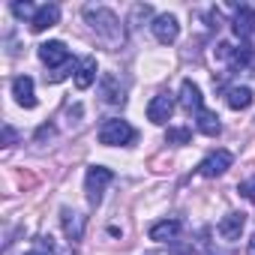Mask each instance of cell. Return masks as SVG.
<instances>
[{"mask_svg": "<svg viewBox=\"0 0 255 255\" xmlns=\"http://www.w3.org/2000/svg\"><path fill=\"white\" fill-rule=\"evenodd\" d=\"M84 18L87 24L96 30L99 39H105L108 45H120L123 42V27H120V18L105 9V6H84Z\"/></svg>", "mask_w": 255, "mask_h": 255, "instance_id": "cell-1", "label": "cell"}, {"mask_svg": "<svg viewBox=\"0 0 255 255\" xmlns=\"http://www.w3.org/2000/svg\"><path fill=\"white\" fill-rule=\"evenodd\" d=\"M135 135H138V132H135L126 120H120V117H111V120H105V123L99 126V144H105V147L132 144Z\"/></svg>", "mask_w": 255, "mask_h": 255, "instance_id": "cell-2", "label": "cell"}, {"mask_svg": "<svg viewBox=\"0 0 255 255\" xmlns=\"http://www.w3.org/2000/svg\"><path fill=\"white\" fill-rule=\"evenodd\" d=\"M114 180V171L105 168V165H90L87 168V177H84V192H87V201L90 204H99L102 201V192L105 186Z\"/></svg>", "mask_w": 255, "mask_h": 255, "instance_id": "cell-3", "label": "cell"}, {"mask_svg": "<svg viewBox=\"0 0 255 255\" xmlns=\"http://www.w3.org/2000/svg\"><path fill=\"white\" fill-rule=\"evenodd\" d=\"M171 114H174V99H171V93H156V96L150 99V105H147V120L156 123V126H165V123L171 120Z\"/></svg>", "mask_w": 255, "mask_h": 255, "instance_id": "cell-4", "label": "cell"}, {"mask_svg": "<svg viewBox=\"0 0 255 255\" xmlns=\"http://www.w3.org/2000/svg\"><path fill=\"white\" fill-rule=\"evenodd\" d=\"M231 162H234V153H231V150H213V153L198 165V174H201V177H219V174H225V171L231 168Z\"/></svg>", "mask_w": 255, "mask_h": 255, "instance_id": "cell-5", "label": "cell"}, {"mask_svg": "<svg viewBox=\"0 0 255 255\" xmlns=\"http://www.w3.org/2000/svg\"><path fill=\"white\" fill-rule=\"evenodd\" d=\"M153 36H156V42H162V45H171V42H177V36H180V21L174 18V15H156L153 18Z\"/></svg>", "mask_w": 255, "mask_h": 255, "instance_id": "cell-6", "label": "cell"}, {"mask_svg": "<svg viewBox=\"0 0 255 255\" xmlns=\"http://www.w3.org/2000/svg\"><path fill=\"white\" fill-rule=\"evenodd\" d=\"M39 60L45 63V66H66L69 63V48L60 42V39H51V42H42L39 45Z\"/></svg>", "mask_w": 255, "mask_h": 255, "instance_id": "cell-7", "label": "cell"}, {"mask_svg": "<svg viewBox=\"0 0 255 255\" xmlns=\"http://www.w3.org/2000/svg\"><path fill=\"white\" fill-rule=\"evenodd\" d=\"M99 96H102L105 105H123V102H126V90H123L120 78L111 75V72L102 75V81H99Z\"/></svg>", "mask_w": 255, "mask_h": 255, "instance_id": "cell-8", "label": "cell"}, {"mask_svg": "<svg viewBox=\"0 0 255 255\" xmlns=\"http://www.w3.org/2000/svg\"><path fill=\"white\" fill-rule=\"evenodd\" d=\"M180 108L186 111V114H198L201 108H204V96H201V87L192 81V78H183L180 81Z\"/></svg>", "mask_w": 255, "mask_h": 255, "instance_id": "cell-9", "label": "cell"}, {"mask_svg": "<svg viewBox=\"0 0 255 255\" xmlns=\"http://www.w3.org/2000/svg\"><path fill=\"white\" fill-rule=\"evenodd\" d=\"M57 21H60V6L42 3V6H36V15L30 18V30H33V33H42V30L54 27Z\"/></svg>", "mask_w": 255, "mask_h": 255, "instance_id": "cell-10", "label": "cell"}, {"mask_svg": "<svg viewBox=\"0 0 255 255\" xmlns=\"http://www.w3.org/2000/svg\"><path fill=\"white\" fill-rule=\"evenodd\" d=\"M12 96L21 108H36V93H33V78L30 75H18L12 78Z\"/></svg>", "mask_w": 255, "mask_h": 255, "instance_id": "cell-11", "label": "cell"}, {"mask_svg": "<svg viewBox=\"0 0 255 255\" xmlns=\"http://www.w3.org/2000/svg\"><path fill=\"white\" fill-rule=\"evenodd\" d=\"M243 225H246V213H225V216L219 219L216 231H219L222 240H237L240 231H243Z\"/></svg>", "mask_w": 255, "mask_h": 255, "instance_id": "cell-12", "label": "cell"}, {"mask_svg": "<svg viewBox=\"0 0 255 255\" xmlns=\"http://www.w3.org/2000/svg\"><path fill=\"white\" fill-rule=\"evenodd\" d=\"M93 81H96V57L87 54V57H81L78 66H75V87H78V90H87Z\"/></svg>", "mask_w": 255, "mask_h": 255, "instance_id": "cell-13", "label": "cell"}, {"mask_svg": "<svg viewBox=\"0 0 255 255\" xmlns=\"http://www.w3.org/2000/svg\"><path fill=\"white\" fill-rule=\"evenodd\" d=\"M231 27H234V33L246 42L252 33H255V12L249 9V6H240L237 12H234V21H231Z\"/></svg>", "mask_w": 255, "mask_h": 255, "instance_id": "cell-14", "label": "cell"}, {"mask_svg": "<svg viewBox=\"0 0 255 255\" xmlns=\"http://www.w3.org/2000/svg\"><path fill=\"white\" fill-rule=\"evenodd\" d=\"M198 132L201 135H207V138H216L219 132H222V123H219V114L216 111H210V108H201L198 111Z\"/></svg>", "mask_w": 255, "mask_h": 255, "instance_id": "cell-15", "label": "cell"}, {"mask_svg": "<svg viewBox=\"0 0 255 255\" xmlns=\"http://www.w3.org/2000/svg\"><path fill=\"white\" fill-rule=\"evenodd\" d=\"M177 234H180V222L177 219H162V222H156L150 228V240H156V243H168Z\"/></svg>", "mask_w": 255, "mask_h": 255, "instance_id": "cell-16", "label": "cell"}, {"mask_svg": "<svg viewBox=\"0 0 255 255\" xmlns=\"http://www.w3.org/2000/svg\"><path fill=\"white\" fill-rule=\"evenodd\" d=\"M225 102H228V108H234V111L249 108V105H252V87H231V90L225 93Z\"/></svg>", "mask_w": 255, "mask_h": 255, "instance_id": "cell-17", "label": "cell"}, {"mask_svg": "<svg viewBox=\"0 0 255 255\" xmlns=\"http://www.w3.org/2000/svg\"><path fill=\"white\" fill-rule=\"evenodd\" d=\"M63 231H66L69 240H81V234H84V216L72 213V210H63Z\"/></svg>", "mask_w": 255, "mask_h": 255, "instance_id": "cell-18", "label": "cell"}, {"mask_svg": "<svg viewBox=\"0 0 255 255\" xmlns=\"http://www.w3.org/2000/svg\"><path fill=\"white\" fill-rule=\"evenodd\" d=\"M165 141L168 144H189L192 141V129H186V126H171V129L165 132Z\"/></svg>", "mask_w": 255, "mask_h": 255, "instance_id": "cell-19", "label": "cell"}, {"mask_svg": "<svg viewBox=\"0 0 255 255\" xmlns=\"http://www.w3.org/2000/svg\"><path fill=\"white\" fill-rule=\"evenodd\" d=\"M237 192L246 198V201H252L255 204V177H249V180H243L240 186H237Z\"/></svg>", "mask_w": 255, "mask_h": 255, "instance_id": "cell-20", "label": "cell"}, {"mask_svg": "<svg viewBox=\"0 0 255 255\" xmlns=\"http://www.w3.org/2000/svg\"><path fill=\"white\" fill-rule=\"evenodd\" d=\"M69 72H75V66H72V63H66V66H60L57 72H51V75H45V81H48V84H57V81H63V78H66Z\"/></svg>", "mask_w": 255, "mask_h": 255, "instance_id": "cell-21", "label": "cell"}, {"mask_svg": "<svg viewBox=\"0 0 255 255\" xmlns=\"http://www.w3.org/2000/svg\"><path fill=\"white\" fill-rule=\"evenodd\" d=\"M12 12H15L18 18H27V15L33 18V15H36V9H33L30 3H12Z\"/></svg>", "mask_w": 255, "mask_h": 255, "instance_id": "cell-22", "label": "cell"}, {"mask_svg": "<svg viewBox=\"0 0 255 255\" xmlns=\"http://www.w3.org/2000/svg\"><path fill=\"white\" fill-rule=\"evenodd\" d=\"M39 246H42V249H33V252H27V255H51V237H42Z\"/></svg>", "mask_w": 255, "mask_h": 255, "instance_id": "cell-23", "label": "cell"}, {"mask_svg": "<svg viewBox=\"0 0 255 255\" xmlns=\"http://www.w3.org/2000/svg\"><path fill=\"white\" fill-rule=\"evenodd\" d=\"M12 144H15V129L6 123V126H3V147H12Z\"/></svg>", "mask_w": 255, "mask_h": 255, "instance_id": "cell-24", "label": "cell"}, {"mask_svg": "<svg viewBox=\"0 0 255 255\" xmlns=\"http://www.w3.org/2000/svg\"><path fill=\"white\" fill-rule=\"evenodd\" d=\"M51 135H54V126H51V123H45V126H39L36 141H45V138H51Z\"/></svg>", "mask_w": 255, "mask_h": 255, "instance_id": "cell-25", "label": "cell"}, {"mask_svg": "<svg viewBox=\"0 0 255 255\" xmlns=\"http://www.w3.org/2000/svg\"><path fill=\"white\" fill-rule=\"evenodd\" d=\"M249 255H255V237L249 240Z\"/></svg>", "mask_w": 255, "mask_h": 255, "instance_id": "cell-26", "label": "cell"}]
</instances>
